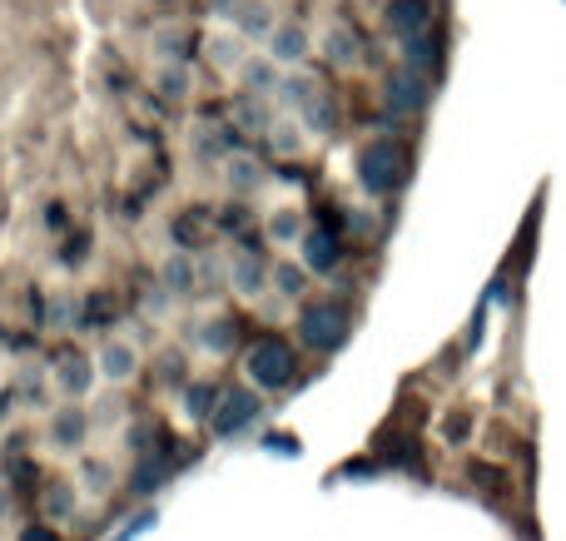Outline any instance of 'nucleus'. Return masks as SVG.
<instances>
[{
	"label": "nucleus",
	"instance_id": "obj_26",
	"mask_svg": "<svg viewBox=\"0 0 566 541\" xmlns=\"http://www.w3.org/2000/svg\"><path fill=\"white\" fill-rule=\"evenodd\" d=\"M214 388H205V383H199V388H189V413H195V417H209V407H214Z\"/></svg>",
	"mask_w": 566,
	"mask_h": 541
},
{
	"label": "nucleus",
	"instance_id": "obj_4",
	"mask_svg": "<svg viewBox=\"0 0 566 541\" xmlns=\"http://www.w3.org/2000/svg\"><path fill=\"white\" fill-rule=\"evenodd\" d=\"M298 343L303 348H313V353H333V348H343L348 343V333H353V318L343 314L338 304H308V308H298Z\"/></svg>",
	"mask_w": 566,
	"mask_h": 541
},
{
	"label": "nucleus",
	"instance_id": "obj_23",
	"mask_svg": "<svg viewBox=\"0 0 566 541\" xmlns=\"http://www.w3.org/2000/svg\"><path fill=\"white\" fill-rule=\"evenodd\" d=\"M165 284L175 288V294H195V268H189L185 254H175V258L165 264Z\"/></svg>",
	"mask_w": 566,
	"mask_h": 541
},
{
	"label": "nucleus",
	"instance_id": "obj_5",
	"mask_svg": "<svg viewBox=\"0 0 566 541\" xmlns=\"http://www.w3.org/2000/svg\"><path fill=\"white\" fill-rule=\"evenodd\" d=\"M259 413H264L259 388H229V393H219L214 407H209V427H214V437H239L259 423Z\"/></svg>",
	"mask_w": 566,
	"mask_h": 541
},
{
	"label": "nucleus",
	"instance_id": "obj_21",
	"mask_svg": "<svg viewBox=\"0 0 566 541\" xmlns=\"http://www.w3.org/2000/svg\"><path fill=\"white\" fill-rule=\"evenodd\" d=\"M269 278H274V288L283 298H298L303 284H308V268H303V264H274V268H269Z\"/></svg>",
	"mask_w": 566,
	"mask_h": 541
},
{
	"label": "nucleus",
	"instance_id": "obj_8",
	"mask_svg": "<svg viewBox=\"0 0 566 541\" xmlns=\"http://www.w3.org/2000/svg\"><path fill=\"white\" fill-rule=\"evenodd\" d=\"M338 258H343V248H338V238H333V229H303V238H298V264L308 268V274H333L338 268Z\"/></svg>",
	"mask_w": 566,
	"mask_h": 541
},
{
	"label": "nucleus",
	"instance_id": "obj_22",
	"mask_svg": "<svg viewBox=\"0 0 566 541\" xmlns=\"http://www.w3.org/2000/svg\"><path fill=\"white\" fill-rule=\"evenodd\" d=\"M269 238H274V244H293V238H303V219L293 214V209H279V214L269 219Z\"/></svg>",
	"mask_w": 566,
	"mask_h": 541
},
{
	"label": "nucleus",
	"instance_id": "obj_27",
	"mask_svg": "<svg viewBox=\"0 0 566 541\" xmlns=\"http://www.w3.org/2000/svg\"><path fill=\"white\" fill-rule=\"evenodd\" d=\"M20 541H60V537L50 532V527H25V532H20Z\"/></svg>",
	"mask_w": 566,
	"mask_h": 541
},
{
	"label": "nucleus",
	"instance_id": "obj_6",
	"mask_svg": "<svg viewBox=\"0 0 566 541\" xmlns=\"http://www.w3.org/2000/svg\"><path fill=\"white\" fill-rule=\"evenodd\" d=\"M382 105H388L392 115H422V109L432 105V79L412 65L388 70V75H382Z\"/></svg>",
	"mask_w": 566,
	"mask_h": 541
},
{
	"label": "nucleus",
	"instance_id": "obj_12",
	"mask_svg": "<svg viewBox=\"0 0 566 541\" xmlns=\"http://www.w3.org/2000/svg\"><path fill=\"white\" fill-rule=\"evenodd\" d=\"M224 184L234 189V194H259V189L269 184V174H264V165H259L254 155L234 149V155H224Z\"/></svg>",
	"mask_w": 566,
	"mask_h": 541
},
{
	"label": "nucleus",
	"instance_id": "obj_1",
	"mask_svg": "<svg viewBox=\"0 0 566 541\" xmlns=\"http://www.w3.org/2000/svg\"><path fill=\"white\" fill-rule=\"evenodd\" d=\"M274 99H279L283 109H289L293 119H298L303 129H308V135H328L333 119H338V109H333V95H323L318 75H308L303 65L283 70V75H279V89H274Z\"/></svg>",
	"mask_w": 566,
	"mask_h": 541
},
{
	"label": "nucleus",
	"instance_id": "obj_11",
	"mask_svg": "<svg viewBox=\"0 0 566 541\" xmlns=\"http://www.w3.org/2000/svg\"><path fill=\"white\" fill-rule=\"evenodd\" d=\"M323 55H328L338 70H353V65L363 60V40H358V30H353L348 20H333V25L323 30Z\"/></svg>",
	"mask_w": 566,
	"mask_h": 541
},
{
	"label": "nucleus",
	"instance_id": "obj_20",
	"mask_svg": "<svg viewBox=\"0 0 566 541\" xmlns=\"http://www.w3.org/2000/svg\"><path fill=\"white\" fill-rule=\"evenodd\" d=\"M264 135H269V145H274V155H298L303 149V125L293 115L289 119H269Z\"/></svg>",
	"mask_w": 566,
	"mask_h": 541
},
{
	"label": "nucleus",
	"instance_id": "obj_10",
	"mask_svg": "<svg viewBox=\"0 0 566 541\" xmlns=\"http://www.w3.org/2000/svg\"><path fill=\"white\" fill-rule=\"evenodd\" d=\"M402 65L422 70V75H438V65H442V30L428 25V30H418V35L402 40Z\"/></svg>",
	"mask_w": 566,
	"mask_h": 541
},
{
	"label": "nucleus",
	"instance_id": "obj_28",
	"mask_svg": "<svg viewBox=\"0 0 566 541\" xmlns=\"http://www.w3.org/2000/svg\"><path fill=\"white\" fill-rule=\"evenodd\" d=\"M70 487H55V497H50V512H70Z\"/></svg>",
	"mask_w": 566,
	"mask_h": 541
},
{
	"label": "nucleus",
	"instance_id": "obj_16",
	"mask_svg": "<svg viewBox=\"0 0 566 541\" xmlns=\"http://www.w3.org/2000/svg\"><path fill=\"white\" fill-rule=\"evenodd\" d=\"M229 278H234V294L254 298V294H264L269 268H264V258H259V254H234V268H229Z\"/></svg>",
	"mask_w": 566,
	"mask_h": 541
},
{
	"label": "nucleus",
	"instance_id": "obj_19",
	"mask_svg": "<svg viewBox=\"0 0 566 541\" xmlns=\"http://www.w3.org/2000/svg\"><path fill=\"white\" fill-rule=\"evenodd\" d=\"M269 99H274V95H254V89H249V95H239L234 115H239V125H244L249 135H264V129H269V119H274V115H269Z\"/></svg>",
	"mask_w": 566,
	"mask_h": 541
},
{
	"label": "nucleus",
	"instance_id": "obj_2",
	"mask_svg": "<svg viewBox=\"0 0 566 541\" xmlns=\"http://www.w3.org/2000/svg\"><path fill=\"white\" fill-rule=\"evenodd\" d=\"M408 174H412V155L402 139L382 135V139H373V145H363L358 184L368 189V194H398V189L408 184Z\"/></svg>",
	"mask_w": 566,
	"mask_h": 541
},
{
	"label": "nucleus",
	"instance_id": "obj_15",
	"mask_svg": "<svg viewBox=\"0 0 566 541\" xmlns=\"http://www.w3.org/2000/svg\"><path fill=\"white\" fill-rule=\"evenodd\" d=\"M139 368V353L129 343H119V338H109L105 348H99V373L109 378V383H129Z\"/></svg>",
	"mask_w": 566,
	"mask_h": 541
},
{
	"label": "nucleus",
	"instance_id": "obj_9",
	"mask_svg": "<svg viewBox=\"0 0 566 541\" xmlns=\"http://www.w3.org/2000/svg\"><path fill=\"white\" fill-rule=\"evenodd\" d=\"M382 25H388L398 40H408V35H418V30L432 25V6H428V0H388Z\"/></svg>",
	"mask_w": 566,
	"mask_h": 541
},
{
	"label": "nucleus",
	"instance_id": "obj_17",
	"mask_svg": "<svg viewBox=\"0 0 566 541\" xmlns=\"http://www.w3.org/2000/svg\"><path fill=\"white\" fill-rule=\"evenodd\" d=\"M199 348H205V353H214V358H224L229 348L239 343V323L234 318H209L205 328H199V338H195Z\"/></svg>",
	"mask_w": 566,
	"mask_h": 541
},
{
	"label": "nucleus",
	"instance_id": "obj_18",
	"mask_svg": "<svg viewBox=\"0 0 566 541\" xmlns=\"http://www.w3.org/2000/svg\"><path fill=\"white\" fill-rule=\"evenodd\" d=\"M279 75H283V70H279L269 55H254V60H244V65H239V79H244L254 95H274V89H279Z\"/></svg>",
	"mask_w": 566,
	"mask_h": 541
},
{
	"label": "nucleus",
	"instance_id": "obj_7",
	"mask_svg": "<svg viewBox=\"0 0 566 541\" xmlns=\"http://www.w3.org/2000/svg\"><path fill=\"white\" fill-rule=\"evenodd\" d=\"M264 55L274 60L279 70L303 65V60L313 55V35H308V25H298V20H274V30H269V40H264Z\"/></svg>",
	"mask_w": 566,
	"mask_h": 541
},
{
	"label": "nucleus",
	"instance_id": "obj_14",
	"mask_svg": "<svg viewBox=\"0 0 566 541\" xmlns=\"http://www.w3.org/2000/svg\"><path fill=\"white\" fill-rule=\"evenodd\" d=\"M55 383L65 388L70 397H85L90 383H95V363L85 353H60L55 358Z\"/></svg>",
	"mask_w": 566,
	"mask_h": 541
},
{
	"label": "nucleus",
	"instance_id": "obj_3",
	"mask_svg": "<svg viewBox=\"0 0 566 541\" xmlns=\"http://www.w3.org/2000/svg\"><path fill=\"white\" fill-rule=\"evenodd\" d=\"M293 373H298V358H293V348L283 338H259L244 353V378L259 393H283L293 383Z\"/></svg>",
	"mask_w": 566,
	"mask_h": 541
},
{
	"label": "nucleus",
	"instance_id": "obj_24",
	"mask_svg": "<svg viewBox=\"0 0 566 541\" xmlns=\"http://www.w3.org/2000/svg\"><path fill=\"white\" fill-rule=\"evenodd\" d=\"M55 443L60 447H80V443H85V417H80V413H60L55 417Z\"/></svg>",
	"mask_w": 566,
	"mask_h": 541
},
{
	"label": "nucleus",
	"instance_id": "obj_13",
	"mask_svg": "<svg viewBox=\"0 0 566 541\" xmlns=\"http://www.w3.org/2000/svg\"><path fill=\"white\" fill-rule=\"evenodd\" d=\"M209 65L214 70H224V75H239V65H244V50H249V40L239 35V30H214V35H209Z\"/></svg>",
	"mask_w": 566,
	"mask_h": 541
},
{
	"label": "nucleus",
	"instance_id": "obj_25",
	"mask_svg": "<svg viewBox=\"0 0 566 541\" xmlns=\"http://www.w3.org/2000/svg\"><path fill=\"white\" fill-rule=\"evenodd\" d=\"M159 89H165V95L169 99H185L189 95V75H185V70H159Z\"/></svg>",
	"mask_w": 566,
	"mask_h": 541
}]
</instances>
